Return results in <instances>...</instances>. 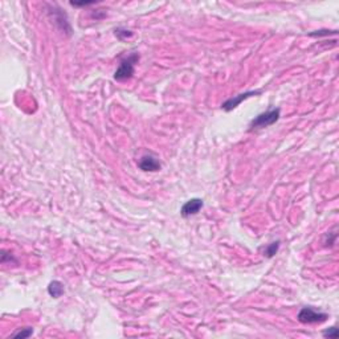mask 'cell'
<instances>
[{"label": "cell", "instance_id": "6da1fadb", "mask_svg": "<svg viewBox=\"0 0 339 339\" xmlns=\"http://www.w3.org/2000/svg\"><path fill=\"white\" fill-rule=\"evenodd\" d=\"M139 61L138 53H131L129 57L122 60V63L119 64L118 69L114 73V80L117 81H126V80L131 79L134 75V68L135 64Z\"/></svg>", "mask_w": 339, "mask_h": 339}, {"label": "cell", "instance_id": "7a4b0ae2", "mask_svg": "<svg viewBox=\"0 0 339 339\" xmlns=\"http://www.w3.org/2000/svg\"><path fill=\"white\" fill-rule=\"evenodd\" d=\"M281 110L277 107V109H272V110L265 111V113H261L258 114L254 119H252V122L249 125L251 130H257V129H264V127L272 126L274 123L280 119Z\"/></svg>", "mask_w": 339, "mask_h": 339}, {"label": "cell", "instance_id": "3957f363", "mask_svg": "<svg viewBox=\"0 0 339 339\" xmlns=\"http://www.w3.org/2000/svg\"><path fill=\"white\" fill-rule=\"evenodd\" d=\"M329 316L326 313H321L314 310L310 306L301 309L298 313V321L301 324H322L325 321H328Z\"/></svg>", "mask_w": 339, "mask_h": 339}, {"label": "cell", "instance_id": "277c9868", "mask_svg": "<svg viewBox=\"0 0 339 339\" xmlns=\"http://www.w3.org/2000/svg\"><path fill=\"white\" fill-rule=\"evenodd\" d=\"M261 94V90H251V91H245V93H240V94L233 95L229 99H227L224 103H221V109L225 111H232L233 109H236L239 105H240L243 101L245 99L251 98L253 95H258Z\"/></svg>", "mask_w": 339, "mask_h": 339}, {"label": "cell", "instance_id": "5b68a950", "mask_svg": "<svg viewBox=\"0 0 339 339\" xmlns=\"http://www.w3.org/2000/svg\"><path fill=\"white\" fill-rule=\"evenodd\" d=\"M138 166L142 171H150V172H157V171L162 169L161 161L154 154L143 155L142 158L139 159Z\"/></svg>", "mask_w": 339, "mask_h": 339}, {"label": "cell", "instance_id": "8992f818", "mask_svg": "<svg viewBox=\"0 0 339 339\" xmlns=\"http://www.w3.org/2000/svg\"><path fill=\"white\" fill-rule=\"evenodd\" d=\"M203 204H204L203 200H201V199H197V197L191 199V200H188V201H185L184 205H183L180 209L181 216L188 217V216H193V215H197L199 211L203 208Z\"/></svg>", "mask_w": 339, "mask_h": 339}, {"label": "cell", "instance_id": "52a82bcc", "mask_svg": "<svg viewBox=\"0 0 339 339\" xmlns=\"http://www.w3.org/2000/svg\"><path fill=\"white\" fill-rule=\"evenodd\" d=\"M64 292H65V289H64V285L60 281H52L49 286H48V293L53 298H60L64 294Z\"/></svg>", "mask_w": 339, "mask_h": 339}, {"label": "cell", "instance_id": "ba28073f", "mask_svg": "<svg viewBox=\"0 0 339 339\" xmlns=\"http://www.w3.org/2000/svg\"><path fill=\"white\" fill-rule=\"evenodd\" d=\"M278 248H280V241H276V243H272V244H269L266 248L264 249V256L266 257H273L274 254L277 253V251H278Z\"/></svg>", "mask_w": 339, "mask_h": 339}, {"label": "cell", "instance_id": "9c48e42d", "mask_svg": "<svg viewBox=\"0 0 339 339\" xmlns=\"http://www.w3.org/2000/svg\"><path fill=\"white\" fill-rule=\"evenodd\" d=\"M33 334V329L31 328H25V329H19L17 332H15L12 334V338H28Z\"/></svg>", "mask_w": 339, "mask_h": 339}, {"label": "cell", "instance_id": "30bf717a", "mask_svg": "<svg viewBox=\"0 0 339 339\" xmlns=\"http://www.w3.org/2000/svg\"><path fill=\"white\" fill-rule=\"evenodd\" d=\"M322 334H324V337H326V338H337V337H338V329H337L336 326H333V328L325 330Z\"/></svg>", "mask_w": 339, "mask_h": 339}, {"label": "cell", "instance_id": "8fae6325", "mask_svg": "<svg viewBox=\"0 0 339 339\" xmlns=\"http://www.w3.org/2000/svg\"><path fill=\"white\" fill-rule=\"evenodd\" d=\"M115 35L121 39V37H122V36H121V29H115ZM123 35L126 36V37H130V36H133V33H131L130 31H123Z\"/></svg>", "mask_w": 339, "mask_h": 339}]
</instances>
